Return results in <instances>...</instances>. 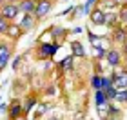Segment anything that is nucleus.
Here are the masks:
<instances>
[{
	"mask_svg": "<svg viewBox=\"0 0 127 120\" xmlns=\"http://www.w3.org/2000/svg\"><path fill=\"white\" fill-rule=\"evenodd\" d=\"M95 4H96V0H85V4L82 5V13H84V15L91 13V11L95 9Z\"/></svg>",
	"mask_w": 127,
	"mask_h": 120,
	"instance_id": "nucleus-14",
	"label": "nucleus"
},
{
	"mask_svg": "<svg viewBox=\"0 0 127 120\" xmlns=\"http://www.w3.org/2000/svg\"><path fill=\"white\" fill-rule=\"evenodd\" d=\"M34 106H36V98H27V100H26V106H24V113L27 115V113H29Z\"/></svg>",
	"mask_w": 127,
	"mask_h": 120,
	"instance_id": "nucleus-17",
	"label": "nucleus"
},
{
	"mask_svg": "<svg viewBox=\"0 0 127 120\" xmlns=\"http://www.w3.org/2000/svg\"><path fill=\"white\" fill-rule=\"evenodd\" d=\"M122 20H124V22H127V7H124V9H122Z\"/></svg>",
	"mask_w": 127,
	"mask_h": 120,
	"instance_id": "nucleus-24",
	"label": "nucleus"
},
{
	"mask_svg": "<svg viewBox=\"0 0 127 120\" xmlns=\"http://www.w3.org/2000/svg\"><path fill=\"white\" fill-rule=\"evenodd\" d=\"M22 113H24V107H22V104H18V102H13V104L9 106V120H16Z\"/></svg>",
	"mask_w": 127,
	"mask_h": 120,
	"instance_id": "nucleus-9",
	"label": "nucleus"
},
{
	"mask_svg": "<svg viewBox=\"0 0 127 120\" xmlns=\"http://www.w3.org/2000/svg\"><path fill=\"white\" fill-rule=\"evenodd\" d=\"M0 13H2V16H4L7 22H11V20H15L16 15L20 13V5H18V4H11V2H7V4L2 5Z\"/></svg>",
	"mask_w": 127,
	"mask_h": 120,
	"instance_id": "nucleus-1",
	"label": "nucleus"
},
{
	"mask_svg": "<svg viewBox=\"0 0 127 120\" xmlns=\"http://www.w3.org/2000/svg\"><path fill=\"white\" fill-rule=\"evenodd\" d=\"M22 33H24V31H22V27H20V26H16V24H9L7 33H5V35H7L11 40H16V38L22 35Z\"/></svg>",
	"mask_w": 127,
	"mask_h": 120,
	"instance_id": "nucleus-11",
	"label": "nucleus"
},
{
	"mask_svg": "<svg viewBox=\"0 0 127 120\" xmlns=\"http://www.w3.org/2000/svg\"><path fill=\"white\" fill-rule=\"evenodd\" d=\"M2 2H4V0H0V5H2Z\"/></svg>",
	"mask_w": 127,
	"mask_h": 120,
	"instance_id": "nucleus-28",
	"label": "nucleus"
},
{
	"mask_svg": "<svg viewBox=\"0 0 127 120\" xmlns=\"http://www.w3.org/2000/svg\"><path fill=\"white\" fill-rule=\"evenodd\" d=\"M56 49H58V44H55V42L53 44H42L40 49H38V53L42 56H47V58H49V56H53L56 53Z\"/></svg>",
	"mask_w": 127,
	"mask_h": 120,
	"instance_id": "nucleus-7",
	"label": "nucleus"
},
{
	"mask_svg": "<svg viewBox=\"0 0 127 120\" xmlns=\"http://www.w3.org/2000/svg\"><path fill=\"white\" fill-rule=\"evenodd\" d=\"M2 109H9L7 104H0V111H2Z\"/></svg>",
	"mask_w": 127,
	"mask_h": 120,
	"instance_id": "nucleus-25",
	"label": "nucleus"
},
{
	"mask_svg": "<svg viewBox=\"0 0 127 120\" xmlns=\"http://www.w3.org/2000/svg\"><path fill=\"white\" fill-rule=\"evenodd\" d=\"M118 102V104H127V89H118L116 93V98H114Z\"/></svg>",
	"mask_w": 127,
	"mask_h": 120,
	"instance_id": "nucleus-15",
	"label": "nucleus"
},
{
	"mask_svg": "<svg viewBox=\"0 0 127 120\" xmlns=\"http://www.w3.org/2000/svg\"><path fill=\"white\" fill-rule=\"evenodd\" d=\"M33 13H26L24 16H22V20H20V27H22V31H31L33 27H34V20H36V16H31Z\"/></svg>",
	"mask_w": 127,
	"mask_h": 120,
	"instance_id": "nucleus-6",
	"label": "nucleus"
},
{
	"mask_svg": "<svg viewBox=\"0 0 127 120\" xmlns=\"http://www.w3.org/2000/svg\"><path fill=\"white\" fill-rule=\"evenodd\" d=\"M114 38H116V40H127L125 31H124V29H118L116 33H114Z\"/></svg>",
	"mask_w": 127,
	"mask_h": 120,
	"instance_id": "nucleus-22",
	"label": "nucleus"
},
{
	"mask_svg": "<svg viewBox=\"0 0 127 120\" xmlns=\"http://www.w3.org/2000/svg\"><path fill=\"white\" fill-rule=\"evenodd\" d=\"M95 100H96V106H100V104H109V98H107L105 91H102V89H98V91H96Z\"/></svg>",
	"mask_w": 127,
	"mask_h": 120,
	"instance_id": "nucleus-13",
	"label": "nucleus"
},
{
	"mask_svg": "<svg viewBox=\"0 0 127 120\" xmlns=\"http://www.w3.org/2000/svg\"><path fill=\"white\" fill-rule=\"evenodd\" d=\"M9 58H11V47H9V44H0V71L7 66Z\"/></svg>",
	"mask_w": 127,
	"mask_h": 120,
	"instance_id": "nucleus-3",
	"label": "nucleus"
},
{
	"mask_svg": "<svg viewBox=\"0 0 127 120\" xmlns=\"http://www.w3.org/2000/svg\"><path fill=\"white\" fill-rule=\"evenodd\" d=\"M113 87V77H102V91Z\"/></svg>",
	"mask_w": 127,
	"mask_h": 120,
	"instance_id": "nucleus-16",
	"label": "nucleus"
},
{
	"mask_svg": "<svg viewBox=\"0 0 127 120\" xmlns=\"http://www.w3.org/2000/svg\"><path fill=\"white\" fill-rule=\"evenodd\" d=\"M20 60H22V56H16V58L13 60V64H11V66H13V69H16V67L20 66Z\"/></svg>",
	"mask_w": 127,
	"mask_h": 120,
	"instance_id": "nucleus-23",
	"label": "nucleus"
},
{
	"mask_svg": "<svg viewBox=\"0 0 127 120\" xmlns=\"http://www.w3.org/2000/svg\"><path fill=\"white\" fill-rule=\"evenodd\" d=\"M51 9H53V0H38L36 9H34L33 15L36 16V18H42V16H45Z\"/></svg>",
	"mask_w": 127,
	"mask_h": 120,
	"instance_id": "nucleus-2",
	"label": "nucleus"
},
{
	"mask_svg": "<svg viewBox=\"0 0 127 120\" xmlns=\"http://www.w3.org/2000/svg\"><path fill=\"white\" fill-rule=\"evenodd\" d=\"M71 51H73L74 56H85V49H84V45L80 42H73L71 44Z\"/></svg>",
	"mask_w": 127,
	"mask_h": 120,
	"instance_id": "nucleus-12",
	"label": "nucleus"
},
{
	"mask_svg": "<svg viewBox=\"0 0 127 120\" xmlns=\"http://www.w3.org/2000/svg\"><path fill=\"white\" fill-rule=\"evenodd\" d=\"M2 18H4V16H2V13H0V20H2Z\"/></svg>",
	"mask_w": 127,
	"mask_h": 120,
	"instance_id": "nucleus-27",
	"label": "nucleus"
},
{
	"mask_svg": "<svg viewBox=\"0 0 127 120\" xmlns=\"http://www.w3.org/2000/svg\"><path fill=\"white\" fill-rule=\"evenodd\" d=\"M60 66L64 67V69H71V66H73V56H65V58L60 62Z\"/></svg>",
	"mask_w": 127,
	"mask_h": 120,
	"instance_id": "nucleus-20",
	"label": "nucleus"
},
{
	"mask_svg": "<svg viewBox=\"0 0 127 120\" xmlns=\"http://www.w3.org/2000/svg\"><path fill=\"white\" fill-rule=\"evenodd\" d=\"M107 120H114V118H107Z\"/></svg>",
	"mask_w": 127,
	"mask_h": 120,
	"instance_id": "nucleus-29",
	"label": "nucleus"
},
{
	"mask_svg": "<svg viewBox=\"0 0 127 120\" xmlns=\"http://www.w3.org/2000/svg\"><path fill=\"white\" fill-rule=\"evenodd\" d=\"M18 5H20V11H24V15L26 13H34V9H36V2L34 0H22Z\"/></svg>",
	"mask_w": 127,
	"mask_h": 120,
	"instance_id": "nucleus-10",
	"label": "nucleus"
},
{
	"mask_svg": "<svg viewBox=\"0 0 127 120\" xmlns=\"http://www.w3.org/2000/svg\"><path fill=\"white\" fill-rule=\"evenodd\" d=\"M116 93H118V87H114V85H113V87H109V89H105V95H107L109 100H114V98H116Z\"/></svg>",
	"mask_w": 127,
	"mask_h": 120,
	"instance_id": "nucleus-18",
	"label": "nucleus"
},
{
	"mask_svg": "<svg viewBox=\"0 0 127 120\" xmlns=\"http://www.w3.org/2000/svg\"><path fill=\"white\" fill-rule=\"evenodd\" d=\"M105 58L109 62V66H113V67H116L120 62H122V56H120V53L116 49H111V51H107V55H105Z\"/></svg>",
	"mask_w": 127,
	"mask_h": 120,
	"instance_id": "nucleus-8",
	"label": "nucleus"
},
{
	"mask_svg": "<svg viewBox=\"0 0 127 120\" xmlns=\"http://www.w3.org/2000/svg\"><path fill=\"white\" fill-rule=\"evenodd\" d=\"M51 35H53L55 38H58V37H64V35H65V29H64V27H53Z\"/></svg>",
	"mask_w": 127,
	"mask_h": 120,
	"instance_id": "nucleus-21",
	"label": "nucleus"
},
{
	"mask_svg": "<svg viewBox=\"0 0 127 120\" xmlns=\"http://www.w3.org/2000/svg\"><path fill=\"white\" fill-rule=\"evenodd\" d=\"M113 85L118 89H127V71H120L113 75Z\"/></svg>",
	"mask_w": 127,
	"mask_h": 120,
	"instance_id": "nucleus-4",
	"label": "nucleus"
},
{
	"mask_svg": "<svg viewBox=\"0 0 127 120\" xmlns=\"http://www.w3.org/2000/svg\"><path fill=\"white\" fill-rule=\"evenodd\" d=\"M91 85L98 91V89H102V77H93L91 78Z\"/></svg>",
	"mask_w": 127,
	"mask_h": 120,
	"instance_id": "nucleus-19",
	"label": "nucleus"
},
{
	"mask_svg": "<svg viewBox=\"0 0 127 120\" xmlns=\"http://www.w3.org/2000/svg\"><path fill=\"white\" fill-rule=\"evenodd\" d=\"M125 53H127V40H125Z\"/></svg>",
	"mask_w": 127,
	"mask_h": 120,
	"instance_id": "nucleus-26",
	"label": "nucleus"
},
{
	"mask_svg": "<svg viewBox=\"0 0 127 120\" xmlns=\"http://www.w3.org/2000/svg\"><path fill=\"white\" fill-rule=\"evenodd\" d=\"M89 18H91V22H93L95 26H102V24H105L107 15L103 13L102 9H93V11L89 13Z\"/></svg>",
	"mask_w": 127,
	"mask_h": 120,
	"instance_id": "nucleus-5",
	"label": "nucleus"
}]
</instances>
